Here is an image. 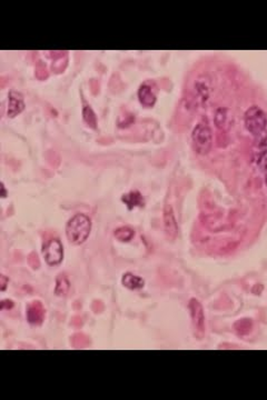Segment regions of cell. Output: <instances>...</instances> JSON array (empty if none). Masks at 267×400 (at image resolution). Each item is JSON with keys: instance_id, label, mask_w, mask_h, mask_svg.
Wrapping results in <instances>:
<instances>
[{"instance_id": "obj_1", "label": "cell", "mask_w": 267, "mask_h": 400, "mask_svg": "<svg viewBox=\"0 0 267 400\" xmlns=\"http://www.w3.org/2000/svg\"><path fill=\"white\" fill-rule=\"evenodd\" d=\"M92 231V220L88 216L77 214L67 222L66 235L69 243L82 245L88 239Z\"/></svg>"}, {"instance_id": "obj_2", "label": "cell", "mask_w": 267, "mask_h": 400, "mask_svg": "<svg viewBox=\"0 0 267 400\" xmlns=\"http://www.w3.org/2000/svg\"><path fill=\"white\" fill-rule=\"evenodd\" d=\"M192 141L194 150L200 156H206L212 150V133L210 123L206 119L200 121L194 127L192 132Z\"/></svg>"}, {"instance_id": "obj_3", "label": "cell", "mask_w": 267, "mask_h": 400, "mask_svg": "<svg viewBox=\"0 0 267 400\" xmlns=\"http://www.w3.org/2000/svg\"><path fill=\"white\" fill-rule=\"evenodd\" d=\"M244 123L247 131L254 136H260L266 129L267 116L258 106H252L245 111Z\"/></svg>"}, {"instance_id": "obj_4", "label": "cell", "mask_w": 267, "mask_h": 400, "mask_svg": "<svg viewBox=\"0 0 267 400\" xmlns=\"http://www.w3.org/2000/svg\"><path fill=\"white\" fill-rule=\"evenodd\" d=\"M190 318L192 326H194L195 335L202 338L205 334V314L202 306L196 298H192L188 304Z\"/></svg>"}, {"instance_id": "obj_5", "label": "cell", "mask_w": 267, "mask_h": 400, "mask_svg": "<svg viewBox=\"0 0 267 400\" xmlns=\"http://www.w3.org/2000/svg\"><path fill=\"white\" fill-rule=\"evenodd\" d=\"M44 259L49 266H57L64 259V248L58 239L48 240L42 247Z\"/></svg>"}, {"instance_id": "obj_6", "label": "cell", "mask_w": 267, "mask_h": 400, "mask_svg": "<svg viewBox=\"0 0 267 400\" xmlns=\"http://www.w3.org/2000/svg\"><path fill=\"white\" fill-rule=\"evenodd\" d=\"M162 217H164V229L167 237L172 240L175 239L178 235V224L174 209H172L170 205L165 206Z\"/></svg>"}, {"instance_id": "obj_7", "label": "cell", "mask_w": 267, "mask_h": 400, "mask_svg": "<svg viewBox=\"0 0 267 400\" xmlns=\"http://www.w3.org/2000/svg\"><path fill=\"white\" fill-rule=\"evenodd\" d=\"M24 109V97L17 91L12 90L8 96V109L7 115L9 118L16 117Z\"/></svg>"}, {"instance_id": "obj_8", "label": "cell", "mask_w": 267, "mask_h": 400, "mask_svg": "<svg viewBox=\"0 0 267 400\" xmlns=\"http://www.w3.org/2000/svg\"><path fill=\"white\" fill-rule=\"evenodd\" d=\"M210 85H212L210 79L207 76L200 77L195 81L196 95H197V97H198L200 102L204 103V105L207 101H208L210 97L212 95V86Z\"/></svg>"}, {"instance_id": "obj_9", "label": "cell", "mask_w": 267, "mask_h": 400, "mask_svg": "<svg viewBox=\"0 0 267 400\" xmlns=\"http://www.w3.org/2000/svg\"><path fill=\"white\" fill-rule=\"evenodd\" d=\"M156 93L150 85H142L138 90V99L145 107H152L156 102Z\"/></svg>"}, {"instance_id": "obj_10", "label": "cell", "mask_w": 267, "mask_h": 400, "mask_svg": "<svg viewBox=\"0 0 267 400\" xmlns=\"http://www.w3.org/2000/svg\"><path fill=\"white\" fill-rule=\"evenodd\" d=\"M122 285L130 290H138L144 287L145 281L142 278L138 277V276L128 273L126 275H124Z\"/></svg>"}, {"instance_id": "obj_11", "label": "cell", "mask_w": 267, "mask_h": 400, "mask_svg": "<svg viewBox=\"0 0 267 400\" xmlns=\"http://www.w3.org/2000/svg\"><path fill=\"white\" fill-rule=\"evenodd\" d=\"M215 123L218 129L226 130L230 126V118H228V109L227 108H218L215 113Z\"/></svg>"}, {"instance_id": "obj_12", "label": "cell", "mask_w": 267, "mask_h": 400, "mask_svg": "<svg viewBox=\"0 0 267 400\" xmlns=\"http://www.w3.org/2000/svg\"><path fill=\"white\" fill-rule=\"evenodd\" d=\"M69 289H70V283H69V280L66 276L65 275L58 276L56 281L55 294L57 296H60V297H64V296H66L68 294Z\"/></svg>"}, {"instance_id": "obj_13", "label": "cell", "mask_w": 267, "mask_h": 400, "mask_svg": "<svg viewBox=\"0 0 267 400\" xmlns=\"http://www.w3.org/2000/svg\"><path fill=\"white\" fill-rule=\"evenodd\" d=\"M122 199H124L122 201L128 206V208H132V207H136L142 204V197L138 191H132L130 194L126 195Z\"/></svg>"}, {"instance_id": "obj_14", "label": "cell", "mask_w": 267, "mask_h": 400, "mask_svg": "<svg viewBox=\"0 0 267 400\" xmlns=\"http://www.w3.org/2000/svg\"><path fill=\"white\" fill-rule=\"evenodd\" d=\"M135 233L128 227H120L115 231V237L120 241H130L134 238Z\"/></svg>"}, {"instance_id": "obj_15", "label": "cell", "mask_w": 267, "mask_h": 400, "mask_svg": "<svg viewBox=\"0 0 267 400\" xmlns=\"http://www.w3.org/2000/svg\"><path fill=\"white\" fill-rule=\"evenodd\" d=\"M258 166L262 169H267V151L262 152L258 157Z\"/></svg>"}, {"instance_id": "obj_16", "label": "cell", "mask_w": 267, "mask_h": 400, "mask_svg": "<svg viewBox=\"0 0 267 400\" xmlns=\"http://www.w3.org/2000/svg\"><path fill=\"white\" fill-rule=\"evenodd\" d=\"M0 283H2V291H4V290H6L7 284L9 283V278H7L6 276L2 275V276H0Z\"/></svg>"}, {"instance_id": "obj_17", "label": "cell", "mask_w": 267, "mask_h": 400, "mask_svg": "<svg viewBox=\"0 0 267 400\" xmlns=\"http://www.w3.org/2000/svg\"><path fill=\"white\" fill-rule=\"evenodd\" d=\"M266 185H267V175H266Z\"/></svg>"}]
</instances>
